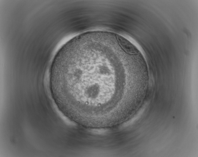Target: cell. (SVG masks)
<instances>
[{
    "mask_svg": "<svg viewBox=\"0 0 198 157\" xmlns=\"http://www.w3.org/2000/svg\"><path fill=\"white\" fill-rule=\"evenodd\" d=\"M117 37L121 47L127 53L136 54L139 52L137 48L126 38L119 35H117Z\"/></svg>",
    "mask_w": 198,
    "mask_h": 157,
    "instance_id": "obj_1",
    "label": "cell"
}]
</instances>
